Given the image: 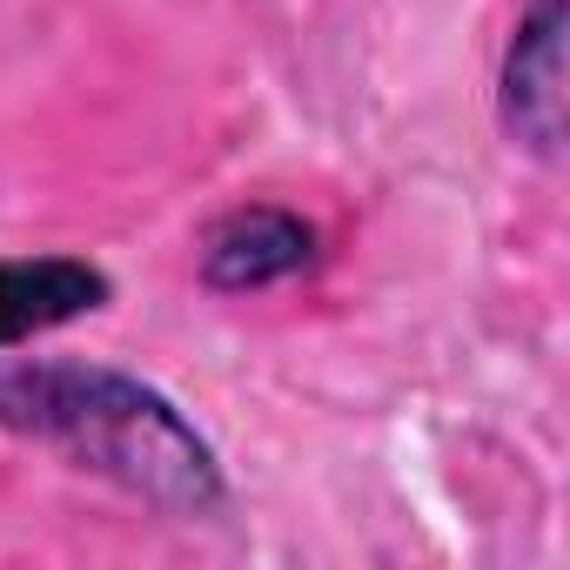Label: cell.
Segmentation results:
<instances>
[{
	"label": "cell",
	"mask_w": 570,
	"mask_h": 570,
	"mask_svg": "<svg viewBox=\"0 0 570 570\" xmlns=\"http://www.w3.org/2000/svg\"><path fill=\"white\" fill-rule=\"evenodd\" d=\"M0 430L68 456L75 470L168 517H208L228 497L208 436L128 370L68 356H0Z\"/></svg>",
	"instance_id": "1"
},
{
	"label": "cell",
	"mask_w": 570,
	"mask_h": 570,
	"mask_svg": "<svg viewBox=\"0 0 570 570\" xmlns=\"http://www.w3.org/2000/svg\"><path fill=\"white\" fill-rule=\"evenodd\" d=\"M316 255H323L316 222H303L296 208H275V202H248V208H228L222 222H208L202 282L222 296H255V289H275V282L316 268Z\"/></svg>",
	"instance_id": "2"
},
{
	"label": "cell",
	"mask_w": 570,
	"mask_h": 570,
	"mask_svg": "<svg viewBox=\"0 0 570 570\" xmlns=\"http://www.w3.org/2000/svg\"><path fill=\"white\" fill-rule=\"evenodd\" d=\"M497 108H503L510 141L557 161L563 148V0H530L517 14L510 48H503Z\"/></svg>",
	"instance_id": "3"
},
{
	"label": "cell",
	"mask_w": 570,
	"mask_h": 570,
	"mask_svg": "<svg viewBox=\"0 0 570 570\" xmlns=\"http://www.w3.org/2000/svg\"><path fill=\"white\" fill-rule=\"evenodd\" d=\"M108 303V275L81 255H8L0 262V350L35 343Z\"/></svg>",
	"instance_id": "4"
}]
</instances>
